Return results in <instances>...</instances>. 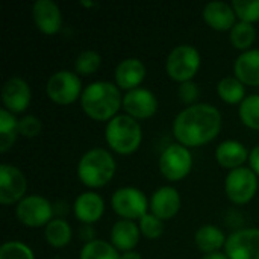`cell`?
<instances>
[{
	"mask_svg": "<svg viewBox=\"0 0 259 259\" xmlns=\"http://www.w3.org/2000/svg\"><path fill=\"white\" fill-rule=\"evenodd\" d=\"M80 105L83 112L96 121H109L123 106L121 90L109 80H96L85 87Z\"/></svg>",
	"mask_w": 259,
	"mask_h": 259,
	"instance_id": "cell-2",
	"label": "cell"
},
{
	"mask_svg": "<svg viewBox=\"0 0 259 259\" xmlns=\"http://www.w3.org/2000/svg\"><path fill=\"white\" fill-rule=\"evenodd\" d=\"M123 109L135 120H147L156 114L158 99L150 90L140 87L123 96Z\"/></svg>",
	"mask_w": 259,
	"mask_h": 259,
	"instance_id": "cell-13",
	"label": "cell"
},
{
	"mask_svg": "<svg viewBox=\"0 0 259 259\" xmlns=\"http://www.w3.org/2000/svg\"><path fill=\"white\" fill-rule=\"evenodd\" d=\"M232 8L240 21L250 24L259 21V0H234Z\"/></svg>",
	"mask_w": 259,
	"mask_h": 259,
	"instance_id": "cell-30",
	"label": "cell"
},
{
	"mask_svg": "<svg viewBox=\"0 0 259 259\" xmlns=\"http://www.w3.org/2000/svg\"><path fill=\"white\" fill-rule=\"evenodd\" d=\"M18 134V120L8 109H0V135Z\"/></svg>",
	"mask_w": 259,
	"mask_h": 259,
	"instance_id": "cell-35",
	"label": "cell"
},
{
	"mask_svg": "<svg viewBox=\"0 0 259 259\" xmlns=\"http://www.w3.org/2000/svg\"><path fill=\"white\" fill-rule=\"evenodd\" d=\"M111 206L123 220L140 222L147 214L150 202L141 190L134 187H123L114 191L111 197Z\"/></svg>",
	"mask_w": 259,
	"mask_h": 259,
	"instance_id": "cell-7",
	"label": "cell"
},
{
	"mask_svg": "<svg viewBox=\"0 0 259 259\" xmlns=\"http://www.w3.org/2000/svg\"><path fill=\"white\" fill-rule=\"evenodd\" d=\"M0 259H35V255L21 241H6L0 247Z\"/></svg>",
	"mask_w": 259,
	"mask_h": 259,
	"instance_id": "cell-32",
	"label": "cell"
},
{
	"mask_svg": "<svg viewBox=\"0 0 259 259\" xmlns=\"http://www.w3.org/2000/svg\"><path fill=\"white\" fill-rule=\"evenodd\" d=\"M117 170L114 156L106 149H91L77 164V178L88 188H102L111 182Z\"/></svg>",
	"mask_w": 259,
	"mask_h": 259,
	"instance_id": "cell-3",
	"label": "cell"
},
{
	"mask_svg": "<svg viewBox=\"0 0 259 259\" xmlns=\"http://www.w3.org/2000/svg\"><path fill=\"white\" fill-rule=\"evenodd\" d=\"M120 259H143L141 255L137 250H131V252H124L120 255Z\"/></svg>",
	"mask_w": 259,
	"mask_h": 259,
	"instance_id": "cell-38",
	"label": "cell"
},
{
	"mask_svg": "<svg viewBox=\"0 0 259 259\" xmlns=\"http://www.w3.org/2000/svg\"><path fill=\"white\" fill-rule=\"evenodd\" d=\"M203 21L214 30H231L238 21L237 14L232 8V3H226L222 0H214L205 5L202 11Z\"/></svg>",
	"mask_w": 259,
	"mask_h": 259,
	"instance_id": "cell-18",
	"label": "cell"
},
{
	"mask_svg": "<svg viewBox=\"0 0 259 259\" xmlns=\"http://www.w3.org/2000/svg\"><path fill=\"white\" fill-rule=\"evenodd\" d=\"M234 73L244 85L259 87V49L243 52L234 64Z\"/></svg>",
	"mask_w": 259,
	"mask_h": 259,
	"instance_id": "cell-22",
	"label": "cell"
},
{
	"mask_svg": "<svg viewBox=\"0 0 259 259\" xmlns=\"http://www.w3.org/2000/svg\"><path fill=\"white\" fill-rule=\"evenodd\" d=\"M229 39H231V44L237 50H241V53L243 52H247V50H250V47L253 46V42L256 39V29L250 23L238 21L231 29Z\"/></svg>",
	"mask_w": 259,
	"mask_h": 259,
	"instance_id": "cell-26",
	"label": "cell"
},
{
	"mask_svg": "<svg viewBox=\"0 0 259 259\" xmlns=\"http://www.w3.org/2000/svg\"><path fill=\"white\" fill-rule=\"evenodd\" d=\"M200 62L202 56L197 47L191 44H179L168 53L165 61V71L168 77L184 83L193 80L200 68Z\"/></svg>",
	"mask_w": 259,
	"mask_h": 259,
	"instance_id": "cell-5",
	"label": "cell"
},
{
	"mask_svg": "<svg viewBox=\"0 0 259 259\" xmlns=\"http://www.w3.org/2000/svg\"><path fill=\"white\" fill-rule=\"evenodd\" d=\"M202 259H229L226 256V253L222 252H215V253H209V255H203Z\"/></svg>",
	"mask_w": 259,
	"mask_h": 259,
	"instance_id": "cell-39",
	"label": "cell"
},
{
	"mask_svg": "<svg viewBox=\"0 0 259 259\" xmlns=\"http://www.w3.org/2000/svg\"><path fill=\"white\" fill-rule=\"evenodd\" d=\"M18 134H8V135H0V152L6 153L15 143Z\"/></svg>",
	"mask_w": 259,
	"mask_h": 259,
	"instance_id": "cell-36",
	"label": "cell"
},
{
	"mask_svg": "<svg viewBox=\"0 0 259 259\" xmlns=\"http://www.w3.org/2000/svg\"><path fill=\"white\" fill-rule=\"evenodd\" d=\"M79 259H120V252L105 240H94L83 244Z\"/></svg>",
	"mask_w": 259,
	"mask_h": 259,
	"instance_id": "cell-27",
	"label": "cell"
},
{
	"mask_svg": "<svg viewBox=\"0 0 259 259\" xmlns=\"http://www.w3.org/2000/svg\"><path fill=\"white\" fill-rule=\"evenodd\" d=\"M217 93L219 97L229 105H241V102L246 99L244 83L235 76L223 77L217 85Z\"/></svg>",
	"mask_w": 259,
	"mask_h": 259,
	"instance_id": "cell-25",
	"label": "cell"
},
{
	"mask_svg": "<svg viewBox=\"0 0 259 259\" xmlns=\"http://www.w3.org/2000/svg\"><path fill=\"white\" fill-rule=\"evenodd\" d=\"M249 164H250V168L255 171V175L259 178V144L250 152V156H249Z\"/></svg>",
	"mask_w": 259,
	"mask_h": 259,
	"instance_id": "cell-37",
	"label": "cell"
},
{
	"mask_svg": "<svg viewBox=\"0 0 259 259\" xmlns=\"http://www.w3.org/2000/svg\"><path fill=\"white\" fill-rule=\"evenodd\" d=\"M53 206L42 196H26L17 203L15 215L18 222L27 228H46L53 220Z\"/></svg>",
	"mask_w": 259,
	"mask_h": 259,
	"instance_id": "cell-10",
	"label": "cell"
},
{
	"mask_svg": "<svg viewBox=\"0 0 259 259\" xmlns=\"http://www.w3.org/2000/svg\"><path fill=\"white\" fill-rule=\"evenodd\" d=\"M32 18L38 30L44 35H55L62 27V14L53 0H36L32 5Z\"/></svg>",
	"mask_w": 259,
	"mask_h": 259,
	"instance_id": "cell-15",
	"label": "cell"
},
{
	"mask_svg": "<svg viewBox=\"0 0 259 259\" xmlns=\"http://www.w3.org/2000/svg\"><path fill=\"white\" fill-rule=\"evenodd\" d=\"M178 96H179V100L187 103L188 106L191 105H196V102L199 100L200 97V88L196 82L193 80H188V82H184L179 85L178 88Z\"/></svg>",
	"mask_w": 259,
	"mask_h": 259,
	"instance_id": "cell-34",
	"label": "cell"
},
{
	"mask_svg": "<svg viewBox=\"0 0 259 259\" xmlns=\"http://www.w3.org/2000/svg\"><path fill=\"white\" fill-rule=\"evenodd\" d=\"M141 237L140 226L132 220H118L111 229V244L121 253L135 250Z\"/></svg>",
	"mask_w": 259,
	"mask_h": 259,
	"instance_id": "cell-20",
	"label": "cell"
},
{
	"mask_svg": "<svg viewBox=\"0 0 259 259\" xmlns=\"http://www.w3.org/2000/svg\"><path fill=\"white\" fill-rule=\"evenodd\" d=\"M80 5H82V6H85V8H91V6H96V3H94V2H80Z\"/></svg>",
	"mask_w": 259,
	"mask_h": 259,
	"instance_id": "cell-40",
	"label": "cell"
},
{
	"mask_svg": "<svg viewBox=\"0 0 259 259\" xmlns=\"http://www.w3.org/2000/svg\"><path fill=\"white\" fill-rule=\"evenodd\" d=\"M27 191V179L24 173L12 165L2 164L0 165V203L8 206L21 202Z\"/></svg>",
	"mask_w": 259,
	"mask_h": 259,
	"instance_id": "cell-11",
	"label": "cell"
},
{
	"mask_svg": "<svg viewBox=\"0 0 259 259\" xmlns=\"http://www.w3.org/2000/svg\"><path fill=\"white\" fill-rule=\"evenodd\" d=\"M226 240L228 238L225 237L223 231L214 225H203L194 234V243L205 255L220 252V249L225 247Z\"/></svg>",
	"mask_w": 259,
	"mask_h": 259,
	"instance_id": "cell-23",
	"label": "cell"
},
{
	"mask_svg": "<svg viewBox=\"0 0 259 259\" xmlns=\"http://www.w3.org/2000/svg\"><path fill=\"white\" fill-rule=\"evenodd\" d=\"M250 153L247 152L246 146L237 140H226L220 143L215 149V159L217 162L229 170H235L243 167L246 161H249Z\"/></svg>",
	"mask_w": 259,
	"mask_h": 259,
	"instance_id": "cell-21",
	"label": "cell"
},
{
	"mask_svg": "<svg viewBox=\"0 0 259 259\" xmlns=\"http://www.w3.org/2000/svg\"><path fill=\"white\" fill-rule=\"evenodd\" d=\"M73 212L82 225L91 226L102 219L105 212V202L100 194L94 191H85L76 197Z\"/></svg>",
	"mask_w": 259,
	"mask_h": 259,
	"instance_id": "cell-19",
	"label": "cell"
},
{
	"mask_svg": "<svg viewBox=\"0 0 259 259\" xmlns=\"http://www.w3.org/2000/svg\"><path fill=\"white\" fill-rule=\"evenodd\" d=\"M222 131V114L209 103H196L181 111L173 121V135L185 147L211 143Z\"/></svg>",
	"mask_w": 259,
	"mask_h": 259,
	"instance_id": "cell-1",
	"label": "cell"
},
{
	"mask_svg": "<svg viewBox=\"0 0 259 259\" xmlns=\"http://www.w3.org/2000/svg\"><path fill=\"white\" fill-rule=\"evenodd\" d=\"M182 205L179 191L175 187L165 185L158 188L150 197V212L159 220H171L178 215Z\"/></svg>",
	"mask_w": 259,
	"mask_h": 259,
	"instance_id": "cell-16",
	"label": "cell"
},
{
	"mask_svg": "<svg viewBox=\"0 0 259 259\" xmlns=\"http://www.w3.org/2000/svg\"><path fill=\"white\" fill-rule=\"evenodd\" d=\"M147 74L146 65L138 58H126L115 67V85L120 90L132 91L140 88V85L144 82Z\"/></svg>",
	"mask_w": 259,
	"mask_h": 259,
	"instance_id": "cell-17",
	"label": "cell"
},
{
	"mask_svg": "<svg viewBox=\"0 0 259 259\" xmlns=\"http://www.w3.org/2000/svg\"><path fill=\"white\" fill-rule=\"evenodd\" d=\"M105 140L111 150L118 155H131L143 141V129L138 120L127 114H118L106 123Z\"/></svg>",
	"mask_w": 259,
	"mask_h": 259,
	"instance_id": "cell-4",
	"label": "cell"
},
{
	"mask_svg": "<svg viewBox=\"0 0 259 259\" xmlns=\"http://www.w3.org/2000/svg\"><path fill=\"white\" fill-rule=\"evenodd\" d=\"M100 64L102 56L99 52L91 49L82 50L74 61V73L79 76H91L100 68Z\"/></svg>",
	"mask_w": 259,
	"mask_h": 259,
	"instance_id": "cell-29",
	"label": "cell"
},
{
	"mask_svg": "<svg viewBox=\"0 0 259 259\" xmlns=\"http://www.w3.org/2000/svg\"><path fill=\"white\" fill-rule=\"evenodd\" d=\"M193 168V155L188 147L175 143L167 146L159 156V170L170 182L185 179Z\"/></svg>",
	"mask_w": 259,
	"mask_h": 259,
	"instance_id": "cell-8",
	"label": "cell"
},
{
	"mask_svg": "<svg viewBox=\"0 0 259 259\" xmlns=\"http://www.w3.org/2000/svg\"><path fill=\"white\" fill-rule=\"evenodd\" d=\"M229 259H259V229L247 228L232 232L225 244Z\"/></svg>",
	"mask_w": 259,
	"mask_h": 259,
	"instance_id": "cell-12",
	"label": "cell"
},
{
	"mask_svg": "<svg viewBox=\"0 0 259 259\" xmlns=\"http://www.w3.org/2000/svg\"><path fill=\"white\" fill-rule=\"evenodd\" d=\"M32 93L29 83L21 77H9L2 87V102L3 108L12 114L24 112L30 105Z\"/></svg>",
	"mask_w": 259,
	"mask_h": 259,
	"instance_id": "cell-14",
	"label": "cell"
},
{
	"mask_svg": "<svg viewBox=\"0 0 259 259\" xmlns=\"http://www.w3.org/2000/svg\"><path fill=\"white\" fill-rule=\"evenodd\" d=\"M73 237L71 226L64 219H53L46 228H44V238L49 246L55 249H64L70 244Z\"/></svg>",
	"mask_w": 259,
	"mask_h": 259,
	"instance_id": "cell-24",
	"label": "cell"
},
{
	"mask_svg": "<svg viewBox=\"0 0 259 259\" xmlns=\"http://www.w3.org/2000/svg\"><path fill=\"white\" fill-rule=\"evenodd\" d=\"M141 235L147 240H156L164 234V222L159 220L156 215H153L152 212H147L138 223Z\"/></svg>",
	"mask_w": 259,
	"mask_h": 259,
	"instance_id": "cell-31",
	"label": "cell"
},
{
	"mask_svg": "<svg viewBox=\"0 0 259 259\" xmlns=\"http://www.w3.org/2000/svg\"><path fill=\"white\" fill-rule=\"evenodd\" d=\"M42 123L35 115H24L18 120V135L24 138H35L41 134Z\"/></svg>",
	"mask_w": 259,
	"mask_h": 259,
	"instance_id": "cell-33",
	"label": "cell"
},
{
	"mask_svg": "<svg viewBox=\"0 0 259 259\" xmlns=\"http://www.w3.org/2000/svg\"><path fill=\"white\" fill-rule=\"evenodd\" d=\"M240 120L249 129L259 131V94L247 96L238 108Z\"/></svg>",
	"mask_w": 259,
	"mask_h": 259,
	"instance_id": "cell-28",
	"label": "cell"
},
{
	"mask_svg": "<svg viewBox=\"0 0 259 259\" xmlns=\"http://www.w3.org/2000/svg\"><path fill=\"white\" fill-rule=\"evenodd\" d=\"M258 191V176L250 167L231 170L225 179L226 197L235 205L249 203Z\"/></svg>",
	"mask_w": 259,
	"mask_h": 259,
	"instance_id": "cell-9",
	"label": "cell"
},
{
	"mask_svg": "<svg viewBox=\"0 0 259 259\" xmlns=\"http://www.w3.org/2000/svg\"><path fill=\"white\" fill-rule=\"evenodd\" d=\"M46 93L58 105H71L82 97V80L79 74L70 70H59L49 77Z\"/></svg>",
	"mask_w": 259,
	"mask_h": 259,
	"instance_id": "cell-6",
	"label": "cell"
}]
</instances>
